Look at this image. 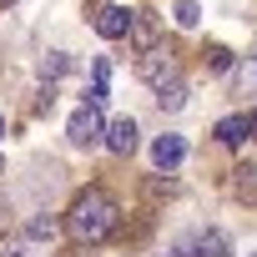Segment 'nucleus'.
<instances>
[{
	"mask_svg": "<svg viewBox=\"0 0 257 257\" xmlns=\"http://www.w3.org/2000/svg\"><path fill=\"white\" fill-rule=\"evenodd\" d=\"M61 232H66V222H56V217H31L26 222V237L31 242H56Z\"/></svg>",
	"mask_w": 257,
	"mask_h": 257,
	"instance_id": "9d476101",
	"label": "nucleus"
},
{
	"mask_svg": "<svg viewBox=\"0 0 257 257\" xmlns=\"http://www.w3.org/2000/svg\"><path fill=\"white\" fill-rule=\"evenodd\" d=\"M182 157H187V142H182V137H157V142H152V162H157L162 172L182 167Z\"/></svg>",
	"mask_w": 257,
	"mask_h": 257,
	"instance_id": "0eeeda50",
	"label": "nucleus"
},
{
	"mask_svg": "<svg viewBox=\"0 0 257 257\" xmlns=\"http://www.w3.org/2000/svg\"><path fill=\"white\" fill-rule=\"evenodd\" d=\"M207 66H212V71H227V66H232V51H227V46H207Z\"/></svg>",
	"mask_w": 257,
	"mask_h": 257,
	"instance_id": "2eb2a0df",
	"label": "nucleus"
},
{
	"mask_svg": "<svg viewBox=\"0 0 257 257\" xmlns=\"http://www.w3.org/2000/svg\"><path fill=\"white\" fill-rule=\"evenodd\" d=\"M247 121H252V132H257V111H252V116H247Z\"/></svg>",
	"mask_w": 257,
	"mask_h": 257,
	"instance_id": "f3484780",
	"label": "nucleus"
},
{
	"mask_svg": "<svg viewBox=\"0 0 257 257\" xmlns=\"http://www.w3.org/2000/svg\"><path fill=\"white\" fill-rule=\"evenodd\" d=\"M0 137H6V116H0Z\"/></svg>",
	"mask_w": 257,
	"mask_h": 257,
	"instance_id": "a211bd4d",
	"label": "nucleus"
},
{
	"mask_svg": "<svg viewBox=\"0 0 257 257\" xmlns=\"http://www.w3.org/2000/svg\"><path fill=\"white\" fill-rule=\"evenodd\" d=\"M157 106H162V111H182V106H187V81H182V76L167 81V86L157 91Z\"/></svg>",
	"mask_w": 257,
	"mask_h": 257,
	"instance_id": "f8f14e48",
	"label": "nucleus"
},
{
	"mask_svg": "<svg viewBox=\"0 0 257 257\" xmlns=\"http://www.w3.org/2000/svg\"><path fill=\"white\" fill-rule=\"evenodd\" d=\"M126 31H132V11L126 6H101L96 11V36L101 41H121Z\"/></svg>",
	"mask_w": 257,
	"mask_h": 257,
	"instance_id": "20e7f679",
	"label": "nucleus"
},
{
	"mask_svg": "<svg viewBox=\"0 0 257 257\" xmlns=\"http://www.w3.org/2000/svg\"><path fill=\"white\" fill-rule=\"evenodd\" d=\"M137 137H142V132H137V121H132V116H121V121L106 126V137H101V142H106L116 157H132V152H137Z\"/></svg>",
	"mask_w": 257,
	"mask_h": 257,
	"instance_id": "39448f33",
	"label": "nucleus"
},
{
	"mask_svg": "<svg viewBox=\"0 0 257 257\" xmlns=\"http://www.w3.org/2000/svg\"><path fill=\"white\" fill-rule=\"evenodd\" d=\"M137 76H142L152 91H162L167 81H177V61H172L167 51H142V61H137Z\"/></svg>",
	"mask_w": 257,
	"mask_h": 257,
	"instance_id": "7ed1b4c3",
	"label": "nucleus"
},
{
	"mask_svg": "<svg viewBox=\"0 0 257 257\" xmlns=\"http://www.w3.org/2000/svg\"><path fill=\"white\" fill-rule=\"evenodd\" d=\"M252 257H257V252H252Z\"/></svg>",
	"mask_w": 257,
	"mask_h": 257,
	"instance_id": "5701e85b",
	"label": "nucleus"
},
{
	"mask_svg": "<svg viewBox=\"0 0 257 257\" xmlns=\"http://www.w3.org/2000/svg\"><path fill=\"white\" fill-rule=\"evenodd\" d=\"M172 21H177L182 31H192V26L202 21V6H197V0H177V11H172Z\"/></svg>",
	"mask_w": 257,
	"mask_h": 257,
	"instance_id": "4468645a",
	"label": "nucleus"
},
{
	"mask_svg": "<svg viewBox=\"0 0 257 257\" xmlns=\"http://www.w3.org/2000/svg\"><path fill=\"white\" fill-rule=\"evenodd\" d=\"M0 172H6V162H0Z\"/></svg>",
	"mask_w": 257,
	"mask_h": 257,
	"instance_id": "412c9836",
	"label": "nucleus"
},
{
	"mask_svg": "<svg viewBox=\"0 0 257 257\" xmlns=\"http://www.w3.org/2000/svg\"><path fill=\"white\" fill-rule=\"evenodd\" d=\"M172 257H177V252H172Z\"/></svg>",
	"mask_w": 257,
	"mask_h": 257,
	"instance_id": "4be33fe9",
	"label": "nucleus"
},
{
	"mask_svg": "<svg viewBox=\"0 0 257 257\" xmlns=\"http://www.w3.org/2000/svg\"><path fill=\"white\" fill-rule=\"evenodd\" d=\"M0 257H16V252H0Z\"/></svg>",
	"mask_w": 257,
	"mask_h": 257,
	"instance_id": "aec40b11",
	"label": "nucleus"
},
{
	"mask_svg": "<svg viewBox=\"0 0 257 257\" xmlns=\"http://www.w3.org/2000/svg\"><path fill=\"white\" fill-rule=\"evenodd\" d=\"M197 257H232V242H227V232H222V227H207V232H197Z\"/></svg>",
	"mask_w": 257,
	"mask_h": 257,
	"instance_id": "1a4fd4ad",
	"label": "nucleus"
},
{
	"mask_svg": "<svg viewBox=\"0 0 257 257\" xmlns=\"http://www.w3.org/2000/svg\"><path fill=\"white\" fill-rule=\"evenodd\" d=\"M61 71H66V56H61V51H51V56L41 61V76H46V81H56Z\"/></svg>",
	"mask_w": 257,
	"mask_h": 257,
	"instance_id": "dca6fc26",
	"label": "nucleus"
},
{
	"mask_svg": "<svg viewBox=\"0 0 257 257\" xmlns=\"http://www.w3.org/2000/svg\"><path fill=\"white\" fill-rule=\"evenodd\" d=\"M232 197L237 202H257V167H237L232 172Z\"/></svg>",
	"mask_w": 257,
	"mask_h": 257,
	"instance_id": "9b49d317",
	"label": "nucleus"
},
{
	"mask_svg": "<svg viewBox=\"0 0 257 257\" xmlns=\"http://www.w3.org/2000/svg\"><path fill=\"white\" fill-rule=\"evenodd\" d=\"M66 137H71V147H96L101 137H106V121H101V106H81L71 121H66Z\"/></svg>",
	"mask_w": 257,
	"mask_h": 257,
	"instance_id": "f03ea898",
	"label": "nucleus"
},
{
	"mask_svg": "<svg viewBox=\"0 0 257 257\" xmlns=\"http://www.w3.org/2000/svg\"><path fill=\"white\" fill-rule=\"evenodd\" d=\"M0 6H16V0H0Z\"/></svg>",
	"mask_w": 257,
	"mask_h": 257,
	"instance_id": "6ab92c4d",
	"label": "nucleus"
},
{
	"mask_svg": "<svg viewBox=\"0 0 257 257\" xmlns=\"http://www.w3.org/2000/svg\"><path fill=\"white\" fill-rule=\"evenodd\" d=\"M116 222H121V207H116V197L101 192V187H86V192L71 202V212H66V232H71L76 242H86V247L106 242V237L116 232Z\"/></svg>",
	"mask_w": 257,
	"mask_h": 257,
	"instance_id": "f257e3e1",
	"label": "nucleus"
},
{
	"mask_svg": "<svg viewBox=\"0 0 257 257\" xmlns=\"http://www.w3.org/2000/svg\"><path fill=\"white\" fill-rule=\"evenodd\" d=\"M232 81H237V96H257V56H247V61L232 71Z\"/></svg>",
	"mask_w": 257,
	"mask_h": 257,
	"instance_id": "ddd939ff",
	"label": "nucleus"
},
{
	"mask_svg": "<svg viewBox=\"0 0 257 257\" xmlns=\"http://www.w3.org/2000/svg\"><path fill=\"white\" fill-rule=\"evenodd\" d=\"M247 137H252V121H247V116H222V121H217V142H222V147H242Z\"/></svg>",
	"mask_w": 257,
	"mask_h": 257,
	"instance_id": "6e6552de",
	"label": "nucleus"
},
{
	"mask_svg": "<svg viewBox=\"0 0 257 257\" xmlns=\"http://www.w3.org/2000/svg\"><path fill=\"white\" fill-rule=\"evenodd\" d=\"M132 46L137 51H157V36H162V26H157V16L152 11H132Z\"/></svg>",
	"mask_w": 257,
	"mask_h": 257,
	"instance_id": "423d86ee",
	"label": "nucleus"
}]
</instances>
